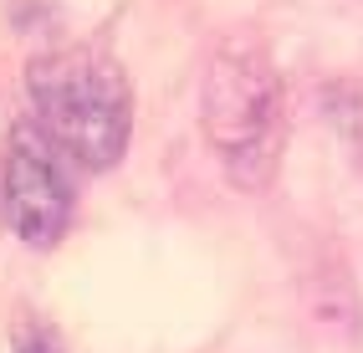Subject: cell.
<instances>
[{
  "mask_svg": "<svg viewBox=\"0 0 363 353\" xmlns=\"http://www.w3.org/2000/svg\"><path fill=\"white\" fill-rule=\"evenodd\" d=\"M62 159L67 154L46 138L36 118L16 123L6 138V215L36 251L57 246L72 225V179Z\"/></svg>",
  "mask_w": 363,
  "mask_h": 353,
  "instance_id": "3",
  "label": "cell"
},
{
  "mask_svg": "<svg viewBox=\"0 0 363 353\" xmlns=\"http://www.w3.org/2000/svg\"><path fill=\"white\" fill-rule=\"evenodd\" d=\"M26 92L46 138L82 169H113L133 133L128 77L98 46H57L26 67Z\"/></svg>",
  "mask_w": 363,
  "mask_h": 353,
  "instance_id": "2",
  "label": "cell"
},
{
  "mask_svg": "<svg viewBox=\"0 0 363 353\" xmlns=\"http://www.w3.org/2000/svg\"><path fill=\"white\" fill-rule=\"evenodd\" d=\"M16 353H62V348L46 338V333H21L16 338Z\"/></svg>",
  "mask_w": 363,
  "mask_h": 353,
  "instance_id": "4",
  "label": "cell"
},
{
  "mask_svg": "<svg viewBox=\"0 0 363 353\" xmlns=\"http://www.w3.org/2000/svg\"><path fill=\"white\" fill-rule=\"evenodd\" d=\"M200 123L215 154H220L230 184H240V190L272 184L286 118H281L277 62L256 36L235 31L210 52L205 82H200Z\"/></svg>",
  "mask_w": 363,
  "mask_h": 353,
  "instance_id": "1",
  "label": "cell"
}]
</instances>
